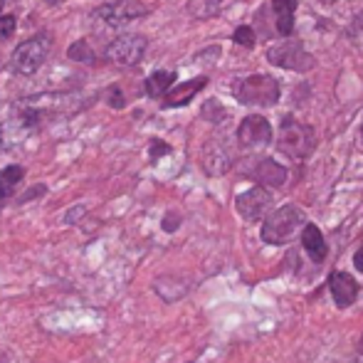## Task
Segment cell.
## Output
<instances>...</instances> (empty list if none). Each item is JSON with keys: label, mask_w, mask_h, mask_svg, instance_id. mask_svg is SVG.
Returning a JSON list of instances; mask_svg holds the SVG:
<instances>
[{"label": "cell", "mask_w": 363, "mask_h": 363, "mask_svg": "<svg viewBox=\"0 0 363 363\" xmlns=\"http://www.w3.org/2000/svg\"><path fill=\"white\" fill-rule=\"evenodd\" d=\"M173 82H176V74L168 72V69H158V72H153L151 77H146L144 89H146L148 96H161L171 89Z\"/></svg>", "instance_id": "obj_17"}, {"label": "cell", "mask_w": 363, "mask_h": 363, "mask_svg": "<svg viewBox=\"0 0 363 363\" xmlns=\"http://www.w3.org/2000/svg\"><path fill=\"white\" fill-rule=\"evenodd\" d=\"M15 33V18L13 15H3L0 18V40H8Z\"/></svg>", "instance_id": "obj_21"}, {"label": "cell", "mask_w": 363, "mask_h": 363, "mask_svg": "<svg viewBox=\"0 0 363 363\" xmlns=\"http://www.w3.org/2000/svg\"><path fill=\"white\" fill-rule=\"evenodd\" d=\"M267 60L277 67L296 69V72H306L314 67V57L304 50L299 40H284V43L274 45L267 50Z\"/></svg>", "instance_id": "obj_5"}, {"label": "cell", "mask_w": 363, "mask_h": 363, "mask_svg": "<svg viewBox=\"0 0 363 363\" xmlns=\"http://www.w3.org/2000/svg\"><path fill=\"white\" fill-rule=\"evenodd\" d=\"M203 166H206V171L211 173V176H220V173L228 171L230 156L218 144H211L206 148V156H203Z\"/></svg>", "instance_id": "obj_16"}, {"label": "cell", "mask_w": 363, "mask_h": 363, "mask_svg": "<svg viewBox=\"0 0 363 363\" xmlns=\"http://www.w3.org/2000/svg\"><path fill=\"white\" fill-rule=\"evenodd\" d=\"M301 245H304V252L309 255L311 262H324L326 255H329V247H326V240L321 235V230L316 225L306 223L304 230H301Z\"/></svg>", "instance_id": "obj_12"}, {"label": "cell", "mask_w": 363, "mask_h": 363, "mask_svg": "<svg viewBox=\"0 0 363 363\" xmlns=\"http://www.w3.org/2000/svg\"><path fill=\"white\" fill-rule=\"evenodd\" d=\"M178 228V216H173V213H168L166 218H163V230L166 233H173V230Z\"/></svg>", "instance_id": "obj_24"}, {"label": "cell", "mask_w": 363, "mask_h": 363, "mask_svg": "<svg viewBox=\"0 0 363 363\" xmlns=\"http://www.w3.org/2000/svg\"><path fill=\"white\" fill-rule=\"evenodd\" d=\"M203 116H206V119H211V121H223L225 119V109L218 104L216 99L206 101V106H203Z\"/></svg>", "instance_id": "obj_20"}, {"label": "cell", "mask_w": 363, "mask_h": 363, "mask_svg": "<svg viewBox=\"0 0 363 363\" xmlns=\"http://www.w3.org/2000/svg\"><path fill=\"white\" fill-rule=\"evenodd\" d=\"M191 363H193V361H191Z\"/></svg>", "instance_id": "obj_29"}, {"label": "cell", "mask_w": 363, "mask_h": 363, "mask_svg": "<svg viewBox=\"0 0 363 363\" xmlns=\"http://www.w3.org/2000/svg\"><path fill=\"white\" fill-rule=\"evenodd\" d=\"M67 55L74 60V62H94V52H91V48H89V43H86V40L74 43L72 48H69Z\"/></svg>", "instance_id": "obj_18"}, {"label": "cell", "mask_w": 363, "mask_h": 363, "mask_svg": "<svg viewBox=\"0 0 363 363\" xmlns=\"http://www.w3.org/2000/svg\"><path fill=\"white\" fill-rule=\"evenodd\" d=\"M269 139H272V126L264 116H247L242 119L238 129V141L242 148H259V146H267Z\"/></svg>", "instance_id": "obj_9"}, {"label": "cell", "mask_w": 363, "mask_h": 363, "mask_svg": "<svg viewBox=\"0 0 363 363\" xmlns=\"http://www.w3.org/2000/svg\"><path fill=\"white\" fill-rule=\"evenodd\" d=\"M106 99H109V104L114 106V109H121V106L126 104V99L121 96L119 86H109V94H106Z\"/></svg>", "instance_id": "obj_22"}, {"label": "cell", "mask_w": 363, "mask_h": 363, "mask_svg": "<svg viewBox=\"0 0 363 363\" xmlns=\"http://www.w3.org/2000/svg\"><path fill=\"white\" fill-rule=\"evenodd\" d=\"M168 151H171L168 144H163V141H151V161H158V158L166 156Z\"/></svg>", "instance_id": "obj_23"}, {"label": "cell", "mask_w": 363, "mask_h": 363, "mask_svg": "<svg viewBox=\"0 0 363 363\" xmlns=\"http://www.w3.org/2000/svg\"><path fill=\"white\" fill-rule=\"evenodd\" d=\"M277 146L284 156L294 158V161H301V158L311 156L316 148V136L314 129L296 119H284L282 121V129H279V139Z\"/></svg>", "instance_id": "obj_1"}, {"label": "cell", "mask_w": 363, "mask_h": 363, "mask_svg": "<svg viewBox=\"0 0 363 363\" xmlns=\"http://www.w3.org/2000/svg\"><path fill=\"white\" fill-rule=\"evenodd\" d=\"M240 104L247 106H272L279 99V84L269 74H252L242 79L235 89Z\"/></svg>", "instance_id": "obj_3"}, {"label": "cell", "mask_w": 363, "mask_h": 363, "mask_svg": "<svg viewBox=\"0 0 363 363\" xmlns=\"http://www.w3.org/2000/svg\"><path fill=\"white\" fill-rule=\"evenodd\" d=\"M25 168L23 166H8L0 171V203H5L15 193L18 183H23Z\"/></svg>", "instance_id": "obj_15"}, {"label": "cell", "mask_w": 363, "mask_h": 363, "mask_svg": "<svg viewBox=\"0 0 363 363\" xmlns=\"http://www.w3.org/2000/svg\"><path fill=\"white\" fill-rule=\"evenodd\" d=\"M304 213L296 206H284L279 211H274L272 216L264 220L262 225V240L267 245H287L299 228L304 225Z\"/></svg>", "instance_id": "obj_2"}, {"label": "cell", "mask_w": 363, "mask_h": 363, "mask_svg": "<svg viewBox=\"0 0 363 363\" xmlns=\"http://www.w3.org/2000/svg\"><path fill=\"white\" fill-rule=\"evenodd\" d=\"M233 40L238 45H242V48H255V30L247 28V25H240V28L235 30Z\"/></svg>", "instance_id": "obj_19"}, {"label": "cell", "mask_w": 363, "mask_h": 363, "mask_svg": "<svg viewBox=\"0 0 363 363\" xmlns=\"http://www.w3.org/2000/svg\"><path fill=\"white\" fill-rule=\"evenodd\" d=\"M274 15H277V33L279 35H291L294 28V10H296V0H272Z\"/></svg>", "instance_id": "obj_14"}, {"label": "cell", "mask_w": 363, "mask_h": 363, "mask_svg": "<svg viewBox=\"0 0 363 363\" xmlns=\"http://www.w3.org/2000/svg\"><path fill=\"white\" fill-rule=\"evenodd\" d=\"M235 208H238V213L245 220L255 223V220H262L269 213V208H272V196H269L267 188L255 186V188H250V191L240 193L238 201H235Z\"/></svg>", "instance_id": "obj_7"}, {"label": "cell", "mask_w": 363, "mask_h": 363, "mask_svg": "<svg viewBox=\"0 0 363 363\" xmlns=\"http://www.w3.org/2000/svg\"><path fill=\"white\" fill-rule=\"evenodd\" d=\"M0 10H3V0H0Z\"/></svg>", "instance_id": "obj_27"}, {"label": "cell", "mask_w": 363, "mask_h": 363, "mask_svg": "<svg viewBox=\"0 0 363 363\" xmlns=\"http://www.w3.org/2000/svg\"><path fill=\"white\" fill-rule=\"evenodd\" d=\"M48 52L50 38L48 35H35V38L25 40L23 45H18V50L13 52V69L18 74H35L48 60Z\"/></svg>", "instance_id": "obj_4"}, {"label": "cell", "mask_w": 363, "mask_h": 363, "mask_svg": "<svg viewBox=\"0 0 363 363\" xmlns=\"http://www.w3.org/2000/svg\"><path fill=\"white\" fill-rule=\"evenodd\" d=\"M146 38L144 35H121L106 48V60L119 67H131L136 65L146 52Z\"/></svg>", "instance_id": "obj_6"}, {"label": "cell", "mask_w": 363, "mask_h": 363, "mask_svg": "<svg viewBox=\"0 0 363 363\" xmlns=\"http://www.w3.org/2000/svg\"><path fill=\"white\" fill-rule=\"evenodd\" d=\"M0 148H3V129H0Z\"/></svg>", "instance_id": "obj_26"}, {"label": "cell", "mask_w": 363, "mask_h": 363, "mask_svg": "<svg viewBox=\"0 0 363 363\" xmlns=\"http://www.w3.org/2000/svg\"><path fill=\"white\" fill-rule=\"evenodd\" d=\"M148 13V8L139 0H116V3H109V5H101L96 10V18H101L106 25L111 28H121V25L131 23L136 18H144Z\"/></svg>", "instance_id": "obj_8"}, {"label": "cell", "mask_w": 363, "mask_h": 363, "mask_svg": "<svg viewBox=\"0 0 363 363\" xmlns=\"http://www.w3.org/2000/svg\"><path fill=\"white\" fill-rule=\"evenodd\" d=\"M329 289H331V296H334L336 306H341V309H346V306H351L356 301V296H359V282H356L351 274L346 272H334L329 277Z\"/></svg>", "instance_id": "obj_10"}, {"label": "cell", "mask_w": 363, "mask_h": 363, "mask_svg": "<svg viewBox=\"0 0 363 363\" xmlns=\"http://www.w3.org/2000/svg\"><path fill=\"white\" fill-rule=\"evenodd\" d=\"M354 264H356V269H359V272H363V245L359 247V252L354 255Z\"/></svg>", "instance_id": "obj_25"}, {"label": "cell", "mask_w": 363, "mask_h": 363, "mask_svg": "<svg viewBox=\"0 0 363 363\" xmlns=\"http://www.w3.org/2000/svg\"><path fill=\"white\" fill-rule=\"evenodd\" d=\"M250 176L255 178L257 183H262L269 188H279L284 186V181H287V168L279 166L277 161H272V158H262V161H257V166L250 171Z\"/></svg>", "instance_id": "obj_11"}, {"label": "cell", "mask_w": 363, "mask_h": 363, "mask_svg": "<svg viewBox=\"0 0 363 363\" xmlns=\"http://www.w3.org/2000/svg\"><path fill=\"white\" fill-rule=\"evenodd\" d=\"M206 84H208V77H196V79L176 86V89H171V94L163 99V106H183V104H188V101H191Z\"/></svg>", "instance_id": "obj_13"}, {"label": "cell", "mask_w": 363, "mask_h": 363, "mask_svg": "<svg viewBox=\"0 0 363 363\" xmlns=\"http://www.w3.org/2000/svg\"><path fill=\"white\" fill-rule=\"evenodd\" d=\"M361 134H363V129H361Z\"/></svg>", "instance_id": "obj_28"}]
</instances>
